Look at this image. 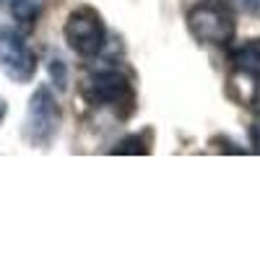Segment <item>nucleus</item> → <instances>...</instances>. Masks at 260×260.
<instances>
[{
	"instance_id": "f257e3e1",
	"label": "nucleus",
	"mask_w": 260,
	"mask_h": 260,
	"mask_svg": "<svg viewBox=\"0 0 260 260\" xmlns=\"http://www.w3.org/2000/svg\"><path fill=\"white\" fill-rule=\"evenodd\" d=\"M187 31L195 42L211 47H229L237 37V16L224 0H198L187 8Z\"/></svg>"
},
{
	"instance_id": "f03ea898",
	"label": "nucleus",
	"mask_w": 260,
	"mask_h": 260,
	"mask_svg": "<svg viewBox=\"0 0 260 260\" xmlns=\"http://www.w3.org/2000/svg\"><path fill=\"white\" fill-rule=\"evenodd\" d=\"M81 94L91 107H107V110H112V115L120 117V120H127L133 115L136 102H138L130 78L125 73L115 71V68H107V71L89 76L81 86Z\"/></svg>"
},
{
	"instance_id": "7ed1b4c3",
	"label": "nucleus",
	"mask_w": 260,
	"mask_h": 260,
	"mask_svg": "<svg viewBox=\"0 0 260 260\" xmlns=\"http://www.w3.org/2000/svg\"><path fill=\"white\" fill-rule=\"evenodd\" d=\"M62 37L76 55L96 57L107 42V24L94 6H78L65 18Z\"/></svg>"
},
{
	"instance_id": "20e7f679",
	"label": "nucleus",
	"mask_w": 260,
	"mask_h": 260,
	"mask_svg": "<svg viewBox=\"0 0 260 260\" xmlns=\"http://www.w3.org/2000/svg\"><path fill=\"white\" fill-rule=\"evenodd\" d=\"M60 104L47 86H39L31 94L26 117H24V138L34 148H50L60 127Z\"/></svg>"
},
{
	"instance_id": "39448f33",
	"label": "nucleus",
	"mask_w": 260,
	"mask_h": 260,
	"mask_svg": "<svg viewBox=\"0 0 260 260\" xmlns=\"http://www.w3.org/2000/svg\"><path fill=\"white\" fill-rule=\"evenodd\" d=\"M0 71L13 83H29L37 73V55L11 26H0Z\"/></svg>"
},
{
	"instance_id": "423d86ee",
	"label": "nucleus",
	"mask_w": 260,
	"mask_h": 260,
	"mask_svg": "<svg viewBox=\"0 0 260 260\" xmlns=\"http://www.w3.org/2000/svg\"><path fill=\"white\" fill-rule=\"evenodd\" d=\"M229 62L237 73L257 78L260 76V39H250L245 45H240L237 50H232Z\"/></svg>"
},
{
	"instance_id": "0eeeda50",
	"label": "nucleus",
	"mask_w": 260,
	"mask_h": 260,
	"mask_svg": "<svg viewBox=\"0 0 260 260\" xmlns=\"http://www.w3.org/2000/svg\"><path fill=\"white\" fill-rule=\"evenodd\" d=\"M0 6L13 16V21L24 26H34L45 11V0H0Z\"/></svg>"
},
{
	"instance_id": "6e6552de",
	"label": "nucleus",
	"mask_w": 260,
	"mask_h": 260,
	"mask_svg": "<svg viewBox=\"0 0 260 260\" xmlns=\"http://www.w3.org/2000/svg\"><path fill=\"white\" fill-rule=\"evenodd\" d=\"M151 130H143V133H130V136H125V138H120L117 143H115V148H112V154H127V156H146V154H151Z\"/></svg>"
},
{
	"instance_id": "1a4fd4ad",
	"label": "nucleus",
	"mask_w": 260,
	"mask_h": 260,
	"mask_svg": "<svg viewBox=\"0 0 260 260\" xmlns=\"http://www.w3.org/2000/svg\"><path fill=\"white\" fill-rule=\"evenodd\" d=\"M50 73H52V78H55V83H57V89H65V68H62V60H52Z\"/></svg>"
},
{
	"instance_id": "9d476101",
	"label": "nucleus",
	"mask_w": 260,
	"mask_h": 260,
	"mask_svg": "<svg viewBox=\"0 0 260 260\" xmlns=\"http://www.w3.org/2000/svg\"><path fill=\"white\" fill-rule=\"evenodd\" d=\"M250 143H252V151L255 154H260V117L252 122V127H250Z\"/></svg>"
},
{
	"instance_id": "9b49d317",
	"label": "nucleus",
	"mask_w": 260,
	"mask_h": 260,
	"mask_svg": "<svg viewBox=\"0 0 260 260\" xmlns=\"http://www.w3.org/2000/svg\"><path fill=\"white\" fill-rule=\"evenodd\" d=\"M250 102H252L255 110L260 112V76L255 78V89H252V99H250Z\"/></svg>"
},
{
	"instance_id": "f8f14e48",
	"label": "nucleus",
	"mask_w": 260,
	"mask_h": 260,
	"mask_svg": "<svg viewBox=\"0 0 260 260\" xmlns=\"http://www.w3.org/2000/svg\"><path fill=\"white\" fill-rule=\"evenodd\" d=\"M242 6H245V11L257 13V11H260V0H242Z\"/></svg>"
},
{
	"instance_id": "ddd939ff",
	"label": "nucleus",
	"mask_w": 260,
	"mask_h": 260,
	"mask_svg": "<svg viewBox=\"0 0 260 260\" xmlns=\"http://www.w3.org/2000/svg\"><path fill=\"white\" fill-rule=\"evenodd\" d=\"M6 115H8V104H6V99H0V122L6 120Z\"/></svg>"
}]
</instances>
